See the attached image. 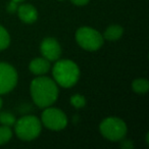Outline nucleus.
Instances as JSON below:
<instances>
[{"instance_id": "obj_1", "label": "nucleus", "mask_w": 149, "mask_h": 149, "mask_svg": "<svg viewBox=\"0 0 149 149\" xmlns=\"http://www.w3.org/2000/svg\"><path fill=\"white\" fill-rule=\"evenodd\" d=\"M31 95L34 102L41 108L51 106L58 97V87L54 80L40 76L32 81Z\"/></svg>"}, {"instance_id": "obj_2", "label": "nucleus", "mask_w": 149, "mask_h": 149, "mask_svg": "<svg viewBox=\"0 0 149 149\" xmlns=\"http://www.w3.org/2000/svg\"><path fill=\"white\" fill-rule=\"evenodd\" d=\"M54 82L63 88H70L80 78V70L74 61L70 59L58 60L52 70Z\"/></svg>"}, {"instance_id": "obj_3", "label": "nucleus", "mask_w": 149, "mask_h": 149, "mask_svg": "<svg viewBox=\"0 0 149 149\" xmlns=\"http://www.w3.org/2000/svg\"><path fill=\"white\" fill-rule=\"evenodd\" d=\"M42 124L38 118L34 116H26L15 120V135L23 141H31L36 139L41 133Z\"/></svg>"}, {"instance_id": "obj_4", "label": "nucleus", "mask_w": 149, "mask_h": 149, "mask_svg": "<svg viewBox=\"0 0 149 149\" xmlns=\"http://www.w3.org/2000/svg\"><path fill=\"white\" fill-rule=\"evenodd\" d=\"M100 133L109 141H120L127 134V125L118 118H107L100 124Z\"/></svg>"}, {"instance_id": "obj_5", "label": "nucleus", "mask_w": 149, "mask_h": 149, "mask_svg": "<svg viewBox=\"0 0 149 149\" xmlns=\"http://www.w3.org/2000/svg\"><path fill=\"white\" fill-rule=\"evenodd\" d=\"M76 40L83 49L88 51H95L103 44V36L89 27L80 28L76 33Z\"/></svg>"}, {"instance_id": "obj_6", "label": "nucleus", "mask_w": 149, "mask_h": 149, "mask_svg": "<svg viewBox=\"0 0 149 149\" xmlns=\"http://www.w3.org/2000/svg\"><path fill=\"white\" fill-rule=\"evenodd\" d=\"M41 120L46 128L52 131H60L68 125V118L63 111L50 106L46 107L45 110L42 112Z\"/></svg>"}, {"instance_id": "obj_7", "label": "nucleus", "mask_w": 149, "mask_h": 149, "mask_svg": "<svg viewBox=\"0 0 149 149\" xmlns=\"http://www.w3.org/2000/svg\"><path fill=\"white\" fill-rule=\"evenodd\" d=\"M17 83V72L13 65L0 62V95L10 92Z\"/></svg>"}, {"instance_id": "obj_8", "label": "nucleus", "mask_w": 149, "mask_h": 149, "mask_svg": "<svg viewBox=\"0 0 149 149\" xmlns=\"http://www.w3.org/2000/svg\"><path fill=\"white\" fill-rule=\"evenodd\" d=\"M40 50L46 59L49 61H56L60 57L61 54V48L57 41L54 38H46L41 42Z\"/></svg>"}, {"instance_id": "obj_9", "label": "nucleus", "mask_w": 149, "mask_h": 149, "mask_svg": "<svg viewBox=\"0 0 149 149\" xmlns=\"http://www.w3.org/2000/svg\"><path fill=\"white\" fill-rule=\"evenodd\" d=\"M17 13L21 19L26 24H33L37 21V9L31 4H22L17 7Z\"/></svg>"}, {"instance_id": "obj_10", "label": "nucleus", "mask_w": 149, "mask_h": 149, "mask_svg": "<svg viewBox=\"0 0 149 149\" xmlns=\"http://www.w3.org/2000/svg\"><path fill=\"white\" fill-rule=\"evenodd\" d=\"M29 68L34 74L43 76L50 70V61L45 57L35 58L31 61Z\"/></svg>"}, {"instance_id": "obj_11", "label": "nucleus", "mask_w": 149, "mask_h": 149, "mask_svg": "<svg viewBox=\"0 0 149 149\" xmlns=\"http://www.w3.org/2000/svg\"><path fill=\"white\" fill-rule=\"evenodd\" d=\"M123 32H124V30L120 26L112 25L106 29L103 38H105L106 40H109V41H116V40L120 39L122 37Z\"/></svg>"}, {"instance_id": "obj_12", "label": "nucleus", "mask_w": 149, "mask_h": 149, "mask_svg": "<svg viewBox=\"0 0 149 149\" xmlns=\"http://www.w3.org/2000/svg\"><path fill=\"white\" fill-rule=\"evenodd\" d=\"M132 88L136 93L145 94L147 91H148L149 83H148V81L145 79H137L133 82Z\"/></svg>"}, {"instance_id": "obj_13", "label": "nucleus", "mask_w": 149, "mask_h": 149, "mask_svg": "<svg viewBox=\"0 0 149 149\" xmlns=\"http://www.w3.org/2000/svg\"><path fill=\"white\" fill-rule=\"evenodd\" d=\"M13 137V131L10 127L0 126V145H3L7 143Z\"/></svg>"}, {"instance_id": "obj_14", "label": "nucleus", "mask_w": 149, "mask_h": 149, "mask_svg": "<svg viewBox=\"0 0 149 149\" xmlns=\"http://www.w3.org/2000/svg\"><path fill=\"white\" fill-rule=\"evenodd\" d=\"M10 43L9 34L2 26H0V50L6 49Z\"/></svg>"}, {"instance_id": "obj_15", "label": "nucleus", "mask_w": 149, "mask_h": 149, "mask_svg": "<svg viewBox=\"0 0 149 149\" xmlns=\"http://www.w3.org/2000/svg\"><path fill=\"white\" fill-rule=\"evenodd\" d=\"M0 124L3 126L11 127L15 124V118L9 112H1L0 113Z\"/></svg>"}, {"instance_id": "obj_16", "label": "nucleus", "mask_w": 149, "mask_h": 149, "mask_svg": "<svg viewBox=\"0 0 149 149\" xmlns=\"http://www.w3.org/2000/svg\"><path fill=\"white\" fill-rule=\"evenodd\" d=\"M70 103H72V105L74 106V107L81 108V107H83V106H85L86 100L82 95L76 94V95H72V97H70Z\"/></svg>"}, {"instance_id": "obj_17", "label": "nucleus", "mask_w": 149, "mask_h": 149, "mask_svg": "<svg viewBox=\"0 0 149 149\" xmlns=\"http://www.w3.org/2000/svg\"><path fill=\"white\" fill-rule=\"evenodd\" d=\"M17 2H15V1H13L11 0V2H9V4L7 5V10L9 11V13H15V11L17 10Z\"/></svg>"}, {"instance_id": "obj_18", "label": "nucleus", "mask_w": 149, "mask_h": 149, "mask_svg": "<svg viewBox=\"0 0 149 149\" xmlns=\"http://www.w3.org/2000/svg\"><path fill=\"white\" fill-rule=\"evenodd\" d=\"M72 2V4L78 5V6H83V5H86L90 0H70Z\"/></svg>"}, {"instance_id": "obj_19", "label": "nucleus", "mask_w": 149, "mask_h": 149, "mask_svg": "<svg viewBox=\"0 0 149 149\" xmlns=\"http://www.w3.org/2000/svg\"><path fill=\"white\" fill-rule=\"evenodd\" d=\"M122 146L124 147V148H132L133 144L129 140H125V141H122Z\"/></svg>"}, {"instance_id": "obj_20", "label": "nucleus", "mask_w": 149, "mask_h": 149, "mask_svg": "<svg viewBox=\"0 0 149 149\" xmlns=\"http://www.w3.org/2000/svg\"><path fill=\"white\" fill-rule=\"evenodd\" d=\"M1 106H2V100H1V97H0V109H1Z\"/></svg>"}, {"instance_id": "obj_21", "label": "nucleus", "mask_w": 149, "mask_h": 149, "mask_svg": "<svg viewBox=\"0 0 149 149\" xmlns=\"http://www.w3.org/2000/svg\"><path fill=\"white\" fill-rule=\"evenodd\" d=\"M13 1H15V2H22L24 0H13Z\"/></svg>"}]
</instances>
